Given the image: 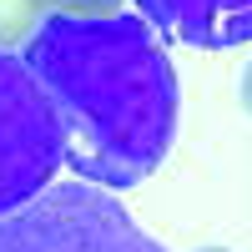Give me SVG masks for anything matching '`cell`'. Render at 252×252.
<instances>
[{"instance_id": "6da1fadb", "label": "cell", "mask_w": 252, "mask_h": 252, "mask_svg": "<svg viewBox=\"0 0 252 252\" xmlns=\"http://www.w3.org/2000/svg\"><path fill=\"white\" fill-rule=\"evenodd\" d=\"M20 56L76 177L126 192L161 166L177 136V76L141 15H51Z\"/></svg>"}, {"instance_id": "7a4b0ae2", "label": "cell", "mask_w": 252, "mask_h": 252, "mask_svg": "<svg viewBox=\"0 0 252 252\" xmlns=\"http://www.w3.org/2000/svg\"><path fill=\"white\" fill-rule=\"evenodd\" d=\"M0 252H166L136 217L91 182H51L40 197L0 217Z\"/></svg>"}, {"instance_id": "3957f363", "label": "cell", "mask_w": 252, "mask_h": 252, "mask_svg": "<svg viewBox=\"0 0 252 252\" xmlns=\"http://www.w3.org/2000/svg\"><path fill=\"white\" fill-rule=\"evenodd\" d=\"M61 161L66 141L40 81L31 76L26 56L0 51V217L46 192Z\"/></svg>"}, {"instance_id": "277c9868", "label": "cell", "mask_w": 252, "mask_h": 252, "mask_svg": "<svg viewBox=\"0 0 252 252\" xmlns=\"http://www.w3.org/2000/svg\"><path fill=\"white\" fill-rule=\"evenodd\" d=\"M141 20L166 40L227 51L252 40V0H136Z\"/></svg>"}, {"instance_id": "5b68a950", "label": "cell", "mask_w": 252, "mask_h": 252, "mask_svg": "<svg viewBox=\"0 0 252 252\" xmlns=\"http://www.w3.org/2000/svg\"><path fill=\"white\" fill-rule=\"evenodd\" d=\"M40 26H46L40 0H0V51H26Z\"/></svg>"}, {"instance_id": "8992f818", "label": "cell", "mask_w": 252, "mask_h": 252, "mask_svg": "<svg viewBox=\"0 0 252 252\" xmlns=\"http://www.w3.org/2000/svg\"><path fill=\"white\" fill-rule=\"evenodd\" d=\"M126 0H40V10L51 15H121Z\"/></svg>"}, {"instance_id": "52a82bcc", "label": "cell", "mask_w": 252, "mask_h": 252, "mask_svg": "<svg viewBox=\"0 0 252 252\" xmlns=\"http://www.w3.org/2000/svg\"><path fill=\"white\" fill-rule=\"evenodd\" d=\"M242 111L252 116V61H247V71H242Z\"/></svg>"}, {"instance_id": "ba28073f", "label": "cell", "mask_w": 252, "mask_h": 252, "mask_svg": "<svg viewBox=\"0 0 252 252\" xmlns=\"http://www.w3.org/2000/svg\"><path fill=\"white\" fill-rule=\"evenodd\" d=\"M202 252H227V247H202Z\"/></svg>"}]
</instances>
